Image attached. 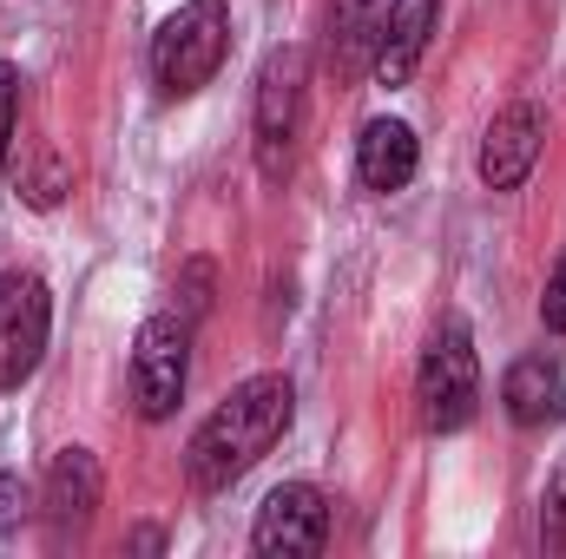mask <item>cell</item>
Listing matches in <instances>:
<instances>
[{"label": "cell", "instance_id": "obj_1", "mask_svg": "<svg viewBox=\"0 0 566 559\" xmlns=\"http://www.w3.org/2000/svg\"><path fill=\"white\" fill-rule=\"evenodd\" d=\"M290 415H296L290 376H251V382H238L211 415L198 421V434L185 441V481L198 494H224L231 481H244L290 434Z\"/></svg>", "mask_w": 566, "mask_h": 559}, {"label": "cell", "instance_id": "obj_2", "mask_svg": "<svg viewBox=\"0 0 566 559\" xmlns=\"http://www.w3.org/2000/svg\"><path fill=\"white\" fill-rule=\"evenodd\" d=\"M224 53H231V7L224 0H185L178 13H165V27L151 33L158 99H191L198 86H211Z\"/></svg>", "mask_w": 566, "mask_h": 559}, {"label": "cell", "instance_id": "obj_3", "mask_svg": "<svg viewBox=\"0 0 566 559\" xmlns=\"http://www.w3.org/2000/svg\"><path fill=\"white\" fill-rule=\"evenodd\" d=\"M481 409V356H474V336L461 323H441L422 349V369H416V415L428 434H454L468 428Z\"/></svg>", "mask_w": 566, "mask_h": 559}, {"label": "cell", "instance_id": "obj_4", "mask_svg": "<svg viewBox=\"0 0 566 559\" xmlns=\"http://www.w3.org/2000/svg\"><path fill=\"white\" fill-rule=\"evenodd\" d=\"M191 382V323L178 309L145 316L133 342V409L139 421H171Z\"/></svg>", "mask_w": 566, "mask_h": 559}, {"label": "cell", "instance_id": "obj_5", "mask_svg": "<svg viewBox=\"0 0 566 559\" xmlns=\"http://www.w3.org/2000/svg\"><path fill=\"white\" fill-rule=\"evenodd\" d=\"M303 46H271L264 66H258V99H251V126H258V171L277 184L290 171V145L303 126Z\"/></svg>", "mask_w": 566, "mask_h": 559}, {"label": "cell", "instance_id": "obj_6", "mask_svg": "<svg viewBox=\"0 0 566 559\" xmlns=\"http://www.w3.org/2000/svg\"><path fill=\"white\" fill-rule=\"evenodd\" d=\"M53 329V296L33 271H0V389L33 382Z\"/></svg>", "mask_w": 566, "mask_h": 559}, {"label": "cell", "instance_id": "obj_7", "mask_svg": "<svg viewBox=\"0 0 566 559\" xmlns=\"http://www.w3.org/2000/svg\"><path fill=\"white\" fill-rule=\"evenodd\" d=\"M329 547V500L310 481H283L264 494L258 527H251V553L264 559H316Z\"/></svg>", "mask_w": 566, "mask_h": 559}, {"label": "cell", "instance_id": "obj_8", "mask_svg": "<svg viewBox=\"0 0 566 559\" xmlns=\"http://www.w3.org/2000/svg\"><path fill=\"white\" fill-rule=\"evenodd\" d=\"M541 145H547V113H541L534 99L494 113V126H488V139H481V158H474L481 184H488V191H521L527 171H534V158H541Z\"/></svg>", "mask_w": 566, "mask_h": 559}, {"label": "cell", "instance_id": "obj_9", "mask_svg": "<svg viewBox=\"0 0 566 559\" xmlns=\"http://www.w3.org/2000/svg\"><path fill=\"white\" fill-rule=\"evenodd\" d=\"M434 7L441 0H389L376 53H369L376 86H409L416 80V66H422V53H428V33H434Z\"/></svg>", "mask_w": 566, "mask_h": 559}, {"label": "cell", "instance_id": "obj_10", "mask_svg": "<svg viewBox=\"0 0 566 559\" xmlns=\"http://www.w3.org/2000/svg\"><path fill=\"white\" fill-rule=\"evenodd\" d=\"M99 494H106L99 454H93V447H60V454H53V467H46V487H40V507H46L53 534L86 527V520H93V507H99Z\"/></svg>", "mask_w": 566, "mask_h": 559}, {"label": "cell", "instance_id": "obj_11", "mask_svg": "<svg viewBox=\"0 0 566 559\" xmlns=\"http://www.w3.org/2000/svg\"><path fill=\"white\" fill-rule=\"evenodd\" d=\"M416 165H422V145H416V133L402 119H369L363 126V139H356V178L369 191H402L416 178Z\"/></svg>", "mask_w": 566, "mask_h": 559}, {"label": "cell", "instance_id": "obj_12", "mask_svg": "<svg viewBox=\"0 0 566 559\" xmlns=\"http://www.w3.org/2000/svg\"><path fill=\"white\" fill-rule=\"evenodd\" d=\"M501 402H507V415L521 421V428H554V421L566 415L560 362H547V356H521V362L501 376Z\"/></svg>", "mask_w": 566, "mask_h": 559}, {"label": "cell", "instance_id": "obj_13", "mask_svg": "<svg viewBox=\"0 0 566 559\" xmlns=\"http://www.w3.org/2000/svg\"><path fill=\"white\" fill-rule=\"evenodd\" d=\"M382 13H389V0H329V73L336 80H356L369 66Z\"/></svg>", "mask_w": 566, "mask_h": 559}, {"label": "cell", "instance_id": "obj_14", "mask_svg": "<svg viewBox=\"0 0 566 559\" xmlns=\"http://www.w3.org/2000/svg\"><path fill=\"white\" fill-rule=\"evenodd\" d=\"M541 547L547 553H566V461L554 467V481L541 494Z\"/></svg>", "mask_w": 566, "mask_h": 559}, {"label": "cell", "instance_id": "obj_15", "mask_svg": "<svg viewBox=\"0 0 566 559\" xmlns=\"http://www.w3.org/2000/svg\"><path fill=\"white\" fill-rule=\"evenodd\" d=\"M66 184H73L66 158H60V151H46V158H40V171L27 178V204H33V211H53V204L66 198Z\"/></svg>", "mask_w": 566, "mask_h": 559}, {"label": "cell", "instance_id": "obj_16", "mask_svg": "<svg viewBox=\"0 0 566 559\" xmlns=\"http://www.w3.org/2000/svg\"><path fill=\"white\" fill-rule=\"evenodd\" d=\"M211 283H218V271H211L205 257H191V264L178 271V316H185V323H198V316L211 309Z\"/></svg>", "mask_w": 566, "mask_h": 559}, {"label": "cell", "instance_id": "obj_17", "mask_svg": "<svg viewBox=\"0 0 566 559\" xmlns=\"http://www.w3.org/2000/svg\"><path fill=\"white\" fill-rule=\"evenodd\" d=\"M27 520H33V487L13 467H0V534H20Z\"/></svg>", "mask_w": 566, "mask_h": 559}, {"label": "cell", "instance_id": "obj_18", "mask_svg": "<svg viewBox=\"0 0 566 559\" xmlns=\"http://www.w3.org/2000/svg\"><path fill=\"white\" fill-rule=\"evenodd\" d=\"M13 119H20V66L0 60V171H7V151H13Z\"/></svg>", "mask_w": 566, "mask_h": 559}, {"label": "cell", "instance_id": "obj_19", "mask_svg": "<svg viewBox=\"0 0 566 559\" xmlns=\"http://www.w3.org/2000/svg\"><path fill=\"white\" fill-rule=\"evenodd\" d=\"M541 323H547L554 336H566V251H560V264H554V277H547V296H541Z\"/></svg>", "mask_w": 566, "mask_h": 559}]
</instances>
